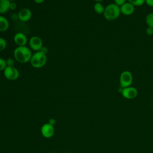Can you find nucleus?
<instances>
[{
    "instance_id": "f257e3e1",
    "label": "nucleus",
    "mask_w": 153,
    "mask_h": 153,
    "mask_svg": "<svg viewBox=\"0 0 153 153\" xmlns=\"http://www.w3.org/2000/svg\"><path fill=\"white\" fill-rule=\"evenodd\" d=\"M32 54L31 49L26 45L17 46L13 51L14 59L20 63L30 62Z\"/></svg>"
},
{
    "instance_id": "f03ea898",
    "label": "nucleus",
    "mask_w": 153,
    "mask_h": 153,
    "mask_svg": "<svg viewBox=\"0 0 153 153\" xmlns=\"http://www.w3.org/2000/svg\"><path fill=\"white\" fill-rule=\"evenodd\" d=\"M121 14L120 8L115 3H111L106 5L103 13L104 17L108 21H114L118 19Z\"/></svg>"
},
{
    "instance_id": "7ed1b4c3",
    "label": "nucleus",
    "mask_w": 153,
    "mask_h": 153,
    "mask_svg": "<svg viewBox=\"0 0 153 153\" xmlns=\"http://www.w3.org/2000/svg\"><path fill=\"white\" fill-rule=\"evenodd\" d=\"M47 62V54L40 51L35 52L31 57L30 63L31 66L36 69H39L44 67Z\"/></svg>"
},
{
    "instance_id": "20e7f679",
    "label": "nucleus",
    "mask_w": 153,
    "mask_h": 153,
    "mask_svg": "<svg viewBox=\"0 0 153 153\" xmlns=\"http://www.w3.org/2000/svg\"><path fill=\"white\" fill-rule=\"evenodd\" d=\"M133 80V75L129 71H123L120 76V87L123 88L131 86Z\"/></svg>"
},
{
    "instance_id": "39448f33",
    "label": "nucleus",
    "mask_w": 153,
    "mask_h": 153,
    "mask_svg": "<svg viewBox=\"0 0 153 153\" xmlns=\"http://www.w3.org/2000/svg\"><path fill=\"white\" fill-rule=\"evenodd\" d=\"M4 77L10 81H15L17 80L19 76L20 72L17 68L14 66H7L3 71Z\"/></svg>"
},
{
    "instance_id": "423d86ee",
    "label": "nucleus",
    "mask_w": 153,
    "mask_h": 153,
    "mask_svg": "<svg viewBox=\"0 0 153 153\" xmlns=\"http://www.w3.org/2000/svg\"><path fill=\"white\" fill-rule=\"evenodd\" d=\"M29 47L34 51H38L43 46V41L38 36H32L28 41Z\"/></svg>"
},
{
    "instance_id": "0eeeda50",
    "label": "nucleus",
    "mask_w": 153,
    "mask_h": 153,
    "mask_svg": "<svg viewBox=\"0 0 153 153\" xmlns=\"http://www.w3.org/2000/svg\"><path fill=\"white\" fill-rule=\"evenodd\" d=\"M121 93L123 97L126 99H133L137 97L138 94L137 90L134 87H127L126 88H121Z\"/></svg>"
},
{
    "instance_id": "6e6552de",
    "label": "nucleus",
    "mask_w": 153,
    "mask_h": 153,
    "mask_svg": "<svg viewBox=\"0 0 153 153\" xmlns=\"http://www.w3.org/2000/svg\"><path fill=\"white\" fill-rule=\"evenodd\" d=\"M54 133L55 129L54 126L48 123L44 124L41 127V133L42 136L46 139L52 137L54 134Z\"/></svg>"
},
{
    "instance_id": "1a4fd4ad",
    "label": "nucleus",
    "mask_w": 153,
    "mask_h": 153,
    "mask_svg": "<svg viewBox=\"0 0 153 153\" xmlns=\"http://www.w3.org/2000/svg\"><path fill=\"white\" fill-rule=\"evenodd\" d=\"M32 16V13L31 10L27 8H22L17 14L18 19L23 22H26L30 20Z\"/></svg>"
},
{
    "instance_id": "9d476101",
    "label": "nucleus",
    "mask_w": 153,
    "mask_h": 153,
    "mask_svg": "<svg viewBox=\"0 0 153 153\" xmlns=\"http://www.w3.org/2000/svg\"><path fill=\"white\" fill-rule=\"evenodd\" d=\"M14 43L17 46H25L28 42V39L26 35L21 32L15 33L13 37Z\"/></svg>"
},
{
    "instance_id": "9b49d317",
    "label": "nucleus",
    "mask_w": 153,
    "mask_h": 153,
    "mask_svg": "<svg viewBox=\"0 0 153 153\" xmlns=\"http://www.w3.org/2000/svg\"><path fill=\"white\" fill-rule=\"evenodd\" d=\"M120 8L121 13L125 15V16H130L134 13L135 8L134 6L133 5L128 2H126L123 5H122Z\"/></svg>"
},
{
    "instance_id": "f8f14e48",
    "label": "nucleus",
    "mask_w": 153,
    "mask_h": 153,
    "mask_svg": "<svg viewBox=\"0 0 153 153\" xmlns=\"http://www.w3.org/2000/svg\"><path fill=\"white\" fill-rule=\"evenodd\" d=\"M10 27L8 20L4 16L0 15V32L7 31Z\"/></svg>"
},
{
    "instance_id": "ddd939ff",
    "label": "nucleus",
    "mask_w": 153,
    "mask_h": 153,
    "mask_svg": "<svg viewBox=\"0 0 153 153\" xmlns=\"http://www.w3.org/2000/svg\"><path fill=\"white\" fill-rule=\"evenodd\" d=\"M10 1L9 0H0V14H4L10 10Z\"/></svg>"
},
{
    "instance_id": "4468645a",
    "label": "nucleus",
    "mask_w": 153,
    "mask_h": 153,
    "mask_svg": "<svg viewBox=\"0 0 153 153\" xmlns=\"http://www.w3.org/2000/svg\"><path fill=\"white\" fill-rule=\"evenodd\" d=\"M105 7L101 4V2H96L94 4L93 8L94 11L98 14H102L105 11Z\"/></svg>"
},
{
    "instance_id": "2eb2a0df",
    "label": "nucleus",
    "mask_w": 153,
    "mask_h": 153,
    "mask_svg": "<svg viewBox=\"0 0 153 153\" xmlns=\"http://www.w3.org/2000/svg\"><path fill=\"white\" fill-rule=\"evenodd\" d=\"M145 22L148 26L153 27V13H150L146 16Z\"/></svg>"
},
{
    "instance_id": "dca6fc26",
    "label": "nucleus",
    "mask_w": 153,
    "mask_h": 153,
    "mask_svg": "<svg viewBox=\"0 0 153 153\" xmlns=\"http://www.w3.org/2000/svg\"><path fill=\"white\" fill-rule=\"evenodd\" d=\"M128 2L134 7H139L145 3V0H128Z\"/></svg>"
},
{
    "instance_id": "f3484780",
    "label": "nucleus",
    "mask_w": 153,
    "mask_h": 153,
    "mask_svg": "<svg viewBox=\"0 0 153 153\" xmlns=\"http://www.w3.org/2000/svg\"><path fill=\"white\" fill-rule=\"evenodd\" d=\"M7 45V42L5 39L4 38L0 37V52L4 50Z\"/></svg>"
},
{
    "instance_id": "a211bd4d",
    "label": "nucleus",
    "mask_w": 153,
    "mask_h": 153,
    "mask_svg": "<svg viewBox=\"0 0 153 153\" xmlns=\"http://www.w3.org/2000/svg\"><path fill=\"white\" fill-rule=\"evenodd\" d=\"M7 66L6 60L4 58L0 57V71H4L5 68Z\"/></svg>"
},
{
    "instance_id": "6ab92c4d",
    "label": "nucleus",
    "mask_w": 153,
    "mask_h": 153,
    "mask_svg": "<svg viewBox=\"0 0 153 153\" xmlns=\"http://www.w3.org/2000/svg\"><path fill=\"white\" fill-rule=\"evenodd\" d=\"M6 62H7V66H14V65L15 63V59H13L11 57H10L6 60Z\"/></svg>"
},
{
    "instance_id": "aec40b11",
    "label": "nucleus",
    "mask_w": 153,
    "mask_h": 153,
    "mask_svg": "<svg viewBox=\"0 0 153 153\" xmlns=\"http://www.w3.org/2000/svg\"><path fill=\"white\" fill-rule=\"evenodd\" d=\"M145 33L148 36H151L153 35V27L148 26L145 30Z\"/></svg>"
},
{
    "instance_id": "412c9836",
    "label": "nucleus",
    "mask_w": 153,
    "mask_h": 153,
    "mask_svg": "<svg viewBox=\"0 0 153 153\" xmlns=\"http://www.w3.org/2000/svg\"><path fill=\"white\" fill-rule=\"evenodd\" d=\"M114 3L119 7H121L124 3L126 2V0H114Z\"/></svg>"
},
{
    "instance_id": "4be33fe9",
    "label": "nucleus",
    "mask_w": 153,
    "mask_h": 153,
    "mask_svg": "<svg viewBox=\"0 0 153 153\" xmlns=\"http://www.w3.org/2000/svg\"><path fill=\"white\" fill-rule=\"evenodd\" d=\"M17 4L15 2H10V10H15L17 8Z\"/></svg>"
},
{
    "instance_id": "5701e85b",
    "label": "nucleus",
    "mask_w": 153,
    "mask_h": 153,
    "mask_svg": "<svg viewBox=\"0 0 153 153\" xmlns=\"http://www.w3.org/2000/svg\"><path fill=\"white\" fill-rule=\"evenodd\" d=\"M39 51H41L42 53H44V54H47V53H48V49L47 48V47H45V46H44V45H43Z\"/></svg>"
},
{
    "instance_id": "b1692460",
    "label": "nucleus",
    "mask_w": 153,
    "mask_h": 153,
    "mask_svg": "<svg viewBox=\"0 0 153 153\" xmlns=\"http://www.w3.org/2000/svg\"><path fill=\"white\" fill-rule=\"evenodd\" d=\"M145 3L148 6L153 7V0H145Z\"/></svg>"
},
{
    "instance_id": "393cba45",
    "label": "nucleus",
    "mask_w": 153,
    "mask_h": 153,
    "mask_svg": "<svg viewBox=\"0 0 153 153\" xmlns=\"http://www.w3.org/2000/svg\"><path fill=\"white\" fill-rule=\"evenodd\" d=\"M48 123H50V124H51V125H53V126H54V125H55L56 123V120H55L54 118H50V119H49Z\"/></svg>"
},
{
    "instance_id": "a878e982",
    "label": "nucleus",
    "mask_w": 153,
    "mask_h": 153,
    "mask_svg": "<svg viewBox=\"0 0 153 153\" xmlns=\"http://www.w3.org/2000/svg\"><path fill=\"white\" fill-rule=\"evenodd\" d=\"M45 0H33L34 2L37 4H41L44 2Z\"/></svg>"
},
{
    "instance_id": "bb28decb",
    "label": "nucleus",
    "mask_w": 153,
    "mask_h": 153,
    "mask_svg": "<svg viewBox=\"0 0 153 153\" xmlns=\"http://www.w3.org/2000/svg\"><path fill=\"white\" fill-rule=\"evenodd\" d=\"M95 2H102L103 0H94Z\"/></svg>"
},
{
    "instance_id": "cd10ccee",
    "label": "nucleus",
    "mask_w": 153,
    "mask_h": 153,
    "mask_svg": "<svg viewBox=\"0 0 153 153\" xmlns=\"http://www.w3.org/2000/svg\"><path fill=\"white\" fill-rule=\"evenodd\" d=\"M10 2H15V1H16V0H9Z\"/></svg>"
}]
</instances>
